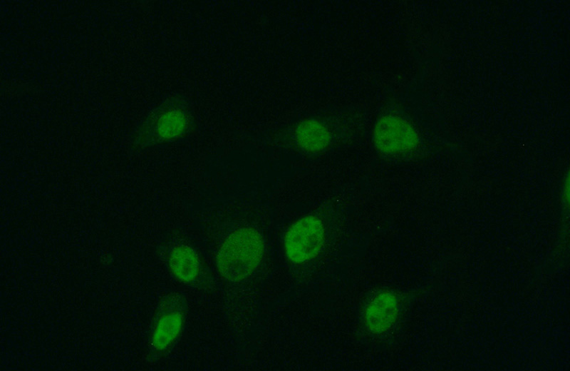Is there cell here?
Instances as JSON below:
<instances>
[{
	"mask_svg": "<svg viewBox=\"0 0 570 371\" xmlns=\"http://www.w3.org/2000/svg\"><path fill=\"white\" fill-rule=\"evenodd\" d=\"M264 243L260 233L242 228L229 234L217 255V269L222 277L239 282L252 275L261 262Z\"/></svg>",
	"mask_w": 570,
	"mask_h": 371,
	"instance_id": "obj_1",
	"label": "cell"
},
{
	"mask_svg": "<svg viewBox=\"0 0 570 371\" xmlns=\"http://www.w3.org/2000/svg\"><path fill=\"white\" fill-rule=\"evenodd\" d=\"M325 238L323 224L315 216L308 215L295 222L284 238L287 258L295 263L309 261L321 252Z\"/></svg>",
	"mask_w": 570,
	"mask_h": 371,
	"instance_id": "obj_2",
	"label": "cell"
},
{
	"mask_svg": "<svg viewBox=\"0 0 570 371\" xmlns=\"http://www.w3.org/2000/svg\"><path fill=\"white\" fill-rule=\"evenodd\" d=\"M414 128L404 119L385 116L380 118L373 130L375 147L386 153H398L414 148L418 143Z\"/></svg>",
	"mask_w": 570,
	"mask_h": 371,
	"instance_id": "obj_3",
	"label": "cell"
},
{
	"mask_svg": "<svg viewBox=\"0 0 570 371\" xmlns=\"http://www.w3.org/2000/svg\"><path fill=\"white\" fill-rule=\"evenodd\" d=\"M398 311L396 297L390 292L381 293L370 302L366 310V325L372 332H384L393 327Z\"/></svg>",
	"mask_w": 570,
	"mask_h": 371,
	"instance_id": "obj_4",
	"label": "cell"
},
{
	"mask_svg": "<svg viewBox=\"0 0 570 371\" xmlns=\"http://www.w3.org/2000/svg\"><path fill=\"white\" fill-rule=\"evenodd\" d=\"M296 139L299 146L309 152L324 150L329 144L331 135L327 128L316 120H305L296 130Z\"/></svg>",
	"mask_w": 570,
	"mask_h": 371,
	"instance_id": "obj_5",
	"label": "cell"
},
{
	"mask_svg": "<svg viewBox=\"0 0 570 371\" xmlns=\"http://www.w3.org/2000/svg\"><path fill=\"white\" fill-rule=\"evenodd\" d=\"M170 266L173 274L183 282L194 280L200 272L196 253L187 245L175 247L170 255Z\"/></svg>",
	"mask_w": 570,
	"mask_h": 371,
	"instance_id": "obj_6",
	"label": "cell"
},
{
	"mask_svg": "<svg viewBox=\"0 0 570 371\" xmlns=\"http://www.w3.org/2000/svg\"><path fill=\"white\" fill-rule=\"evenodd\" d=\"M182 325V317L175 312L167 314L159 320L152 337V344L157 350H163L178 336Z\"/></svg>",
	"mask_w": 570,
	"mask_h": 371,
	"instance_id": "obj_7",
	"label": "cell"
},
{
	"mask_svg": "<svg viewBox=\"0 0 570 371\" xmlns=\"http://www.w3.org/2000/svg\"><path fill=\"white\" fill-rule=\"evenodd\" d=\"M186 119L180 111H169L163 115L158 123V132L165 138H172L180 135L185 129Z\"/></svg>",
	"mask_w": 570,
	"mask_h": 371,
	"instance_id": "obj_8",
	"label": "cell"
}]
</instances>
